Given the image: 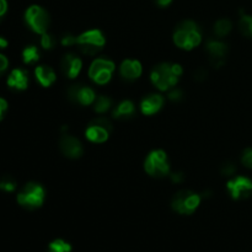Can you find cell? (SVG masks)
I'll use <instances>...</instances> for the list:
<instances>
[{"label":"cell","mask_w":252,"mask_h":252,"mask_svg":"<svg viewBox=\"0 0 252 252\" xmlns=\"http://www.w3.org/2000/svg\"><path fill=\"white\" fill-rule=\"evenodd\" d=\"M231 29H233V24H231L230 20L220 19L214 25V34L217 36V38H224V37L230 33Z\"/></svg>","instance_id":"20"},{"label":"cell","mask_w":252,"mask_h":252,"mask_svg":"<svg viewBox=\"0 0 252 252\" xmlns=\"http://www.w3.org/2000/svg\"><path fill=\"white\" fill-rule=\"evenodd\" d=\"M71 245L63 239H56L48 245V252H71Z\"/></svg>","instance_id":"24"},{"label":"cell","mask_w":252,"mask_h":252,"mask_svg":"<svg viewBox=\"0 0 252 252\" xmlns=\"http://www.w3.org/2000/svg\"><path fill=\"white\" fill-rule=\"evenodd\" d=\"M7 11V1L6 0H0V21H1V17L6 14Z\"/></svg>","instance_id":"35"},{"label":"cell","mask_w":252,"mask_h":252,"mask_svg":"<svg viewBox=\"0 0 252 252\" xmlns=\"http://www.w3.org/2000/svg\"><path fill=\"white\" fill-rule=\"evenodd\" d=\"M182 74L184 69L180 64L160 63L153 68L150 73V80L153 85L160 91H167L177 85Z\"/></svg>","instance_id":"1"},{"label":"cell","mask_w":252,"mask_h":252,"mask_svg":"<svg viewBox=\"0 0 252 252\" xmlns=\"http://www.w3.org/2000/svg\"><path fill=\"white\" fill-rule=\"evenodd\" d=\"M83 68V61L78 54L66 53L61 59V71L64 76L69 79H75L80 74Z\"/></svg>","instance_id":"14"},{"label":"cell","mask_w":252,"mask_h":252,"mask_svg":"<svg viewBox=\"0 0 252 252\" xmlns=\"http://www.w3.org/2000/svg\"><path fill=\"white\" fill-rule=\"evenodd\" d=\"M25 21L34 33L43 34L48 31L51 17L46 9L39 5H31L25 12Z\"/></svg>","instance_id":"7"},{"label":"cell","mask_w":252,"mask_h":252,"mask_svg":"<svg viewBox=\"0 0 252 252\" xmlns=\"http://www.w3.org/2000/svg\"><path fill=\"white\" fill-rule=\"evenodd\" d=\"M96 94L90 86L83 85V84H75L68 89V98L74 103L81 106L94 105L96 100Z\"/></svg>","instance_id":"10"},{"label":"cell","mask_w":252,"mask_h":252,"mask_svg":"<svg viewBox=\"0 0 252 252\" xmlns=\"http://www.w3.org/2000/svg\"><path fill=\"white\" fill-rule=\"evenodd\" d=\"M115 73V63L107 58H97L89 68V76L97 85H105L112 79Z\"/></svg>","instance_id":"8"},{"label":"cell","mask_w":252,"mask_h":252,"mask_svg":"<svg viewBox=\"0 0 252 252\" xmlns=\"http://www.w3.org/2000/svg\"><path fill=\"white\" fill-rule=\"evenodd\" d=\"M228 191L234 199H245L252 196V180L236 176L228 182Z\"/></svg>","instance_id":"12"},{"label":"cell","mask_w":252,"mask_h":252,"mask_svg":"<svg viewBox=\"0 0 252 252\" xmlns=\"http://www.w3.org/2000/svg\"><path fill=\"white\" fill-rule=\"evenodd\" d=\"M171 1L172 0H157V4L159 5V6L165 7V6H167V5L171 4Z\"/></svg>","instance_id":"36"},{"label":"cell","mask_w":252,"mask_h":252,"mask_svg":"<svg viewBox=\"0 0 252 252\" xmlns=\"http://www.w3.org/2000/svg\"><path fill=\"white\" fill-rule=\"evenodd\" d=\"M7 66H9V61L4 54H0V76L6 71Z\"/></svg>","instance_id":"31"},{"label":"cell","mask_w":252,"mask_h":252,"mask_svg":"<svg viewBox=\"0 0 252 252\" xmlns=\"http://www.w3.org/2000/svg\"><path fill=\"white\" fill-rule=\"evenodd\" d=\"M143 73V66L140 62L134 59H126L120 65V75L121 78L127 81L137 80Z\"/></svg>","instance_id":"15"},{"label":"cell","mask_w":252,"mask_h":252,"mask_svg":"<svg viewBox=\"0 0 252 252\" xmlns=\"http://www.w3.org/2000/svg\"><path fill=\"white\" fill-rule=\"evenodd\" d=\"M7 41L4 38V37H0V49H4L7 47Z\"/></svg>","instance_id":"37"},{"label":"cell","mask_w":252,"mask_h":252,"mask_svg":"<svg viewBox=\"0 0 252 252\" xmlns=\"http://www.w3.org/2000/svg\"><path fill=\"white\" fill-rule=\"evenodd\" d=\"M106 38L100 30H89L76 36V43L79 51L86 56H95L105 47Z\"/></svg>","instance_id":"3"},{"label":"cell","mask_w":252,"mask_h":252,"mask_svg":"<svg viewBox=\"0 0 252 252\" xmlns=\"http://www.w3.org/2000/svg\"><path fill=\"white\" fill-rule=\"evenodd\" d=\"M202 197L189 189H181L177 192L171 201V207L175 212L182 216H191L201 204Z\"/></svg>","instance_id":"5"},{"label":"cell","mask_w":252,"mask_h":252,"mask_svg":"<svg viewBox=\"0 0 252 252\" xmlns=\"http://www.w3.org/2000/svg\"><path fill=\"white\" fill-rule=\"evenodd\" d=\"M6 110H7V102L4 100V98L0 97V121H1L2 117H4Z\"/></svg>","instance_id":"34"},{"label":"cell","mask_w":252,"mask_h":252,"mask_svg":"<svg viewBox=\"0 0 252 252\" xmlns=\"http://www.w3.org/2000/svg\"><path fill=\"white\" fill-rule=\"evenodd\" d=\"M241 162L244 164V166L252 169V149H245L243 153V157H241Z\"/></svg>","instance_id":"28"},{"label":"cell","mask_w":252,"mask_h":252,"mask_svg":"<svg viewBox=\"0 0 252 252\" xmlns=\"http://www.w3.org/2000/svg\"><path fill=\"white\" fill-rule=\"evenodd\" d=\"M59 149L62 154L69 159H79L84 154V148L80 140L70 134L62 135L59 139Z\"/></svg>","instance_id":"13"},{"label":"cell","mask_w":252,"mask_h":252,"mask_svg":"<svg viewBox=\"0 0 252 252\" xmlns=\"http://www.w3.org/2000/svg\"><path fill=\"white\" fill-rule=\"evenodd\" d=\"M209 62L214 68H220L225 63V57L228 54V44L220 39H209L206 44Z\"/></svg>","instance_id":"11"},{"label":"cell","mask_w":252,"mask_h":252,"mask_svg":"<svg viewBox=\"0 0 252 252\" xmlns=\"http://www.w3.org/2000/svg\"><path fill=\"white\" fill-rule=\"evenodd\" d=\"M39 59V51L36 46H27L22 51V61L25 64L36 63Z\"/></svg>","instance_id":"21"},{"label":"cell","mask_w":252,"mask_h":252,"mask_svg":"<svg viewBox=\"0 0 252 252\" xmlns=\"http://www.w3.org/2000/svg\"><path fill=\"white\" fill-rule=\"evenodd\" d=\"M16 189V182L12 177L5 176L0 180V189L5 192H12Z\"/></svg>","instance_id":"26"},{"label":"cell","mask_w":252,"mask_h":252,"mask_svg":"<svg viewBox=\"0 0 252 252\" xmlns=\"http://www.w3.org/2000/svg\"><path fill=\"white\" fill-rule=\"evenodd\" d=\"M164 101V97L159 94H152V95L145 96L140 102V111L145 116L155 115L162 108Z\"/></svg>","instance_id":"16"},{"label":"cell","mask_w":252,"mask_h":252,"mask_svg":"<svg viewBox=\"0 0 252 252\" xmlns=\"http://www.w3.org/2000/svg\"><path fill=\"white\" fill-rule=\"evenodd\" d=\"M239 31L241 34L249 38H252V16L250 15H243L239 20Z\"/></svg>","instance_id":"22"},{"label":"cell","mask_w":252,"mask_h":252,"mask_svg":"<svg viewBox=\"0 0 252 252\" xmlns=\"http://www.w3.org/2000/svg\"><path fill=\"white\" fill-rule=\"evenodd\" d=\"M171 175V181L175 182V184H181V182H184L185 180V175L182 174V172L177 171V172H172Z\"/></svg>","instance_id":"32"},{"label":"cell","mask_w":252,"mask_h":252,"mask_svg":"<svg viewBox=\"0 0 252 252\" xmlns=\"http://www.w3.org/2000/svg\"><path fill=\"white\" fill-rule=\"evenodd\" d=\"M41 46L43 47L44 49H53L54 47H56L57 44V38L53 36V34L48 33V32H46V33L41 34Z\"/></svg>","instance_id":"25"},{"label":"cell","mask_w":252,"mask_h":252,"mask_svg":"<svg viewBox=\"0 0 252 252\" xmlns=\"http://www.w3.org/2000/svg\"><path fill=\"white\" fill-rule=\"evenodd\" d=\"M167 98H169L170 101H172V102H179V101H181L182 98H184V93H182V90H180V89L172 88L171 90L169 91Z\"/></svg>","instance_id":"27"},{"label":"cell","mask_w":252,"mask_h":252,"mask_svg":"<svg viewBox=\"0 0 252 252\" xmlns=\"http://www.w3.org/2000/svg\"><path fill=\"white\" fill-rule=\"evenodd\" d=\"M7 86L12 90L16 91H24L26 90L27 86H29L30 79H29V73L24 69H14V70L10 73V75L7 76Z\"/></svg>","instance_id":"17"},{"label":"cell","mask_w":252,"mask_h":252,"mask_svg":"<svg viewBox=\"0 0 252 252\" xmlns=\"http://www.w3.org/2000/svg\"><path fill=\"white\" fill-rule=\"evenodd\" d=\"M61 43L65 47H70V46H75L76 43V36L71 33H65L61 39Z\"/></svg>","instance_id":"29"},{"label":"cell","mask_w":252,"mask_h":252,"mask_svg":"<svg viewBox=\"0 0 252 252\" xmlns=\"http://www.w3.org/2000/svg\"><path fill=\"white\" fill-rule=\"evenodd\" d=\"M207 78V70L204 68H198L194 73V79L198 81H203Z\"/></svg>","instance_id":"33"},{"label":"cell","mask_w":252,"mask_h":252,"mask_svg":"<svg viewBox=\"0 0 252 252\" xmlns=\"http://www.w3.org/2000/svg\"><path fill=\"white\" fill-rule=\"evenodd\" d=\"M34 76L43 88H49L56 81V71L48 65H38L34 69Z\"/></svg>","instance_id":"18"},{"label":"cell","mask_w":252,"mask_h":252,"mask_svg":"<svg viewBox=\"0 0 252 252\" xmlns=\"http://www.w3.org/2000/svg\"><path fill=\"white\" fill-rule=\"evenodd\" d=\"M46 191L37 182H29L17 194V203L27 209H36L43 204Z\"/></svg>","instance_id":"4"},{"label":"cell","mask_w":252,"mask_h":252,"mask_svg":"<svg viewBox=\"0 0 252 252\" xmlns=\"http://www.w3.org/2000/svg\"><path fill=\"white\" fill-rule=\"evenodd\" d=\"M175 44L185 51H192L202 42V30L194 21L185 20L176 26L174 31Z\"/></svg>","instance_id":"2"},{"label":"cell","mask_w":252,"mask_h":252,"mask_svg":"<svg viewBox=\"0 0 252 252\" xmlns=\"http://www.w3.org/2000/svg\"><path fill=\"white\" fill-rule=\"evenodd\" d=\"M112 132V123L105 117H98L89 123L85 130V135L93 143H105Z\"/></svg>","instance_id":"9"},{"label":"cell","mask_w":252,"mask_h":252,"mask_svg":"<svg viewBox=\"0 0 252 252\" xmlns=\"http://www.w3.org/2000/svg\"><path fill=\"white\" fill-rule=\"evenodd\" d=\"M220 172L223 175H225V176H231V175H234L236 172V166L233 162H225V164L221 166Z\"/></svg>","instance_id":"30"},{"label":"cell","mask_w":252,"mask_h":252,"mask_svg":"<svg viewBox=\"0 0 252 252\" xmlns=\"http://www.w3.org/2000/svg\"><path fill=\"white\" fill-rule=\"evenodd\" d=\"M144 169L148 175L157 179L170 175V162L166 153L160 149L150 152L144 161Z\"/></svg>","instance_id":"6"},{"label":"cell","mask_w":252,"mask_h":252,"mask_svg":"<svg viewBox=\"0 0 252 252\" xmlns=\"http://www.w3.org/2000/svg\"><path fill=\"white\" fill-rule=\"evenodd\" d=\"M135 113V106L132 101L125 100L118 103L113 110V117L117 120H127V118L133 117Z\"/></svg>","instance_id":"19"},{"label":"cell","mask_w":252,"mask_h":252,"mask_svg":"<svg viewBox=\"0 0 252 252\" xmlns=\"http://www.w3.org/2000/svg\"><path fill=\"white\" fill-rule=\"evenodd\" d=\"M111 106H112V101H111L110 97L98 96V97H96L95 102H94V110L97 113H105L110 110Z\"/></svg>","instance_id":"23"}]
</instances>
